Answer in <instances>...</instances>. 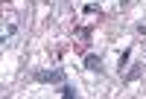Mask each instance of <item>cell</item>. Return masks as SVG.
I'll use <instances>...</instances> for the list:
<instances>
[{
  "label": "cell",
  "mask_w": 146,
  "mask_h": 99,
  "mask_svg": "<svg viewBox=\"0 0 146 99\" xmlns=\"http://www.w3.org/2000/svg\"><path fill=\"white\" fill-rule=\"evenodd\" d=\"M94 12L100 15V6H96V3H85V15H94Z\"/></svg>",
  "instance_id": "5"
},
{
  "label": "cell",
  "mask_w": 146,
  "mask_h": 99,
  "mask_svg": "<svg viewBox=\"0 0 146 99\" xmlns=\"http://www.w3.org/2000/svg\"><path fill=\"white\" fill-rule=\"evenodd\" d=\"M85 67L100 73V70H102V58H100V55H94V53H91V55H85Z\"/></svg>",
  "instance_id": "2"
},
{
  "label": "cell",
  "mask_w": 146,
  "mask_h": 99,
  "mask_svg": "<svg viewBox=\"0 0 146 99\" xmlns=\"http://www.w3.org/2000/svg\"><path fill=\"white\" fill-rule=\"evenodd\" d=\"M35 82H44V84H62V82H64V70H41V73H35Z\"/></svg>",
  "instance_id": "1"
},
{
  "label": "cell",
  "mask_w": 146,
  "mask_h": 99,
  "mask_svg": "<svg viewBox=\"0 0 146 99\" xmlns=\"http://www.w3.org/2000/svg\"><path fill=\"white\" fill-rule=\"evenodd\" d=\"M58 96H64V99L76 96V88H73V84H67V82H62V84H58Z\"/></svg>",
  "instance_id": "3"
},
{
  "label": "cell",
  "mask_w": 146,
  "mask_h": 99,
  "mask_svg": "<svg viewBox=\"0 0 146 99\" xmlns=\"http://www.w3.org/2000/svg\"><path fill=\"white\" fill-rule=\"evenodd\" d=\"M129 58H131V50H123V55H120V58H117V67H120V70H123V67L129 64Z\"/></svg>",
  "instance_id": "4"
},
{
  "label": "cell",
  "mask_w": 146,
  "mask_h": 99,
  "mask_svg": "<svg viewBox=\"0 0 146 99\" xmlns=\"http://www.w3.org/2000/svg\"><path fill=\"white\" fill-rule=\"evenodd\" d=\"M6 35H9V32H3V35H0V47H3V44H6Z\"/></svg>",
  "instance_id": "6"
}]
</instances>
